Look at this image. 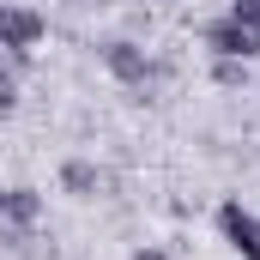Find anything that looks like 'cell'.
I'll list each match as a JSON object with an SVG mask.
<instances>
[{
	"label": "cell",
	"mask_w": 260,
	"mask_h": 260,
	"mask_svg": "<svg viewBox=\"0 0 260 260\" xmlns=\"http://www.w3.org/2000/svg\"><path fill=\"white\" fill-rule=\"evenodd\" d=\"M43 37H49V12H43V6H30V0H0V55L18 67V73H30Z\"/></svg>",
	"instance_id": "6da1fadb"
},
{
	"label": "cell",
	"mask_w": 260,
	"mask_h": 260,
	"mask_svg": "<svg viewBox=\"0 0 260 260\" xmlns=\"http://www.w3.org/2000/svg\"><path fill=\"white\" fill-rule=\"evenodd\" d=\"M97 61H103V73L115 79V85H127V91H151L170 67L157 61L145 43H133V37H109V43H97Z\"/></svg>",
	"instance_id": "7a4b0ae2"
},
{
	"label": "cell",
	"mask_w": 260,
	"mask_h": 260,
	"mask_svg": "<svg viewBox=\"0 0 260 260\" xmlns=\"http://www.w3.org/2000/svg\"><path fill=\"white\" fill-rule=\"evenodd\" d=\"M200 43L212 49V55H224V61H260V24H242V18H212L206 30H200Z\"/></svg>",
	"instance_id": "3957f363"
},
{
	"label": "cell",
	"mask_w": 260,
	"mask_h": 260,
	"mask_svg": "<svg viewBox=\"0 0 260 260\" xmlns=\"http://www.w3.org/2000/svg\"><path fill=\"white\" fill-rule=\"evenodd\" d=\"M218 236L242 260H260V212H248L242 200H218Z\"/></svg>",
	"instance_id": "277c9868"
},
{
	"label": "cell",
	"mask_w": 260,
	"mask_h": 260,
	"mask_svg": "<svg viewBox=\"0 0 260 260\" xmlns=\"http://www.w3.org/2000/svg\"><path fill=\"white\" fill-rule=\"evenodd\" d=\"M103 188H109L103 164H91V157H67V164H61V194L67 200H97Z\"/></svg>",
	"instance_id": "5b68a950"
},
{
	"label": "cell",
	"mask_w": 260,
	"mask_h": 260,
	"mask_svg": "<svg viewBox=\"0 0 260 260\" xmlns=\"http://www.w3.org/2000/svg\"><path fill=\"white\" fill-rule=\"evenodd\" d=\"M37 218H43V194H37V188H24V182L6 188V224H24V230H30Z\"/></svg>",
	"instance_id": "8992f818"
},
{
	"label": "cell",
	"mask_w": 260,
	"mask_h": 260,
	"mask_svg": "<svg viewBox=\"0 0 260 260\" xmlns=\"http://www.w3.org/2000/svg\"><path fill=\"white\" fill-rule=\"evenodd\" d=\"M212 85H218V91H242V85H248V61H224V55H212Z\"/></svg>",
	"instance_id": "52a82bcc"
},
{
	"label": "cell",
	"mask_w": 260,
	"mask_h": 260,
	"mask_svg": "<svg viewBox=\"0 0 260 260\" xmlns=\"http://www.w3.org/2000/svg\"><path fill=\"white\" fill-rule=\"evenodd\" d=\"M18 79H24V73H18V67L0 55V115H12V109H18V91H24Z\"/></svg>",
	"instance_id": "ba28073f"
},
{
	"label": "cell",
	"mask_w": 260,
	"mask_h": 260,
	"mask_svg": "<svg viewBox=\"0 0 260 260\" xmlns=\"http://www.w3.org/2000/svg\"><path fill=\"white\" fill-rule=\"evenodd\" d=\"M224 12H230V18H242V24H260V0H230Z\"/></svg>",
	"instance_id": "9c48e42d"
},
{
	"label": "cell",
	"mask_w": 260,
	"mask_h": 260,
	"mask_svg": "<svg viewBox=\"0 0 260 260\" xmlns=\"http://www.w3.org/2000/svg\"><path fill=\"white\" fill-rule=\"evenodd\" d=\"M127 260H176V254H170V248H157V242H139Z\"/></svg>",
	"instance_id": "30bf717a"
},
{
	"label": "cell",
	"mask_w": 260,
	"mask_h": 260,
	"mask_svg": "<svg viewBox=\"0 0 260 260\" xmlns=\"http://www.w3.org/2000/svg\"><path fill=\"white\" fill-rule=\"evenodd\" d=\"M85 6H121V0H85Z\"/></svg>",
	"instance_id": "8fae6325"
},
{
	"label": "cell",
	"mask_w": 260,
	"mask_h": 260,
	"mask_svg": "<svg viewBox=\"0 0 260 260\" xmlns=\"http://www.w3.org/2000/svg\"><path fill=\"white\" fill-rule=\"evenodd\" d=\"M0 224H6V188H0Z\"/></svg>",
	"instance_id": "7c38bea8"
}]
</instances>
